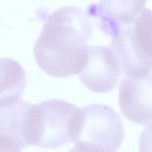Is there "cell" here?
<instances>
[{
	"instance_id": "obj_1",
	"label": "cell",
	"mask_w": 152,
	"mask_h": 152,
	"mask_svg": "<svg viewBox=\"0 0 152 152\" xmlns=\"http://www.w3.org/2000/svg\"><path fill=\"white\" fill-rule=\"evenodd\" d=\"M93 35L92 19L79 7H62L48 16L34 48L45 74L66 78L81 71Z\"/></svg>"
},
{
	"instance_id": "obj_2",
	"label": "cell",
	"mask_w": 152,
	"mask_h": 152,
	"mask_svg": "<svg viewBox=\"0 0 152 152\" xmlns=\"http://www.w3.org/2000/svg\"><path fill=\"white\" fill-rule=\"evenodd\" d=\"M79 108L60 99L31 105L27 113L25 138L28 145L57 148L73 140Z\"/></svg>"
},
{
	"instance_id": "obj_3",
	"label": "cell",
	"mask_w": 152,
	"mask_h": 152,
	"mask_svg": "<svg viewBox=\"0 0 152 152\" xmlns=\"http://www.w3.org/2000/svg\"><path fill=\"white\" fill-rule=\"evenodd\" d=\"M123 120L109 106L79 108L73 129L75 148L81 152H117L124 139Z\"/></svg>"
},
{
	"instance_id": "obj_4",
	"label": "cell",
	"mask_w": 152,
	"mask_h": 152,
	"mask_svg": "<svg viewBox=\"0 0 152 152\" xmlns=\"http://www.w3.org/2000/svg\"><path fill=\"white\" fill-rule=\"evenodd\" d=\"M111 45L125 75L139 77L150 74L152 70V10L145 7L133 22L120 27L111 37Z\"/></svg>"
},
{
	"instance_id": "obj_5",
	"label": "cell",
	"mask_w": 152,
	"mask_h": 152,
	"mask_svg": "<svg viewBox=\"0 0 152 152\" xmlns=\"http://www.w3.org/2000/svg\"><path fill=\"white\" fill-rule=\"evenodd\" d=\"M123 73L121 65L112 48L89 46L79 78L89 90L108 93L115 88Z\"/></svg>"
},
{
	"instance_id": "obj_6",
	"label": "cell",
	"mask_w": 152,
	"mask_h": 152,
	"mask_svg": "<svg viewBox=\"0 0 152 152\" xmlns=\"http://www.w3.org/2000/svg\"><path fill=\"white\" fill-rule=\"evenodd\" d=\"M121 112L136 124L146 126L152 122V74L139 77H126L119 88Z\"/></svg>"
},
{
	"instance_id": "obj_7",
	"label": "cell",
	"mask_w": 152,
	"mask_h": 152,
	"mask_svg": "<svg viewBox=\"0 0 152 152\" xmlns=\"http://www.w3.org/2000/svg\"><path fill=\"white\" fill-rule=\"evenodd\" d=\"M31 105L22 99L0 103V146L19 152L28 146L25 123Z\"/></svg>"
},
{
	"instance_id": "obj_8",
	"label": "cell",
	"mask_w": 152,
	"mask_h": 152,
	"mask_svg": "<svg viewBox=\"0 0 152 152\" xmlns=\"http://www.w3.org/2000/svg\"><path fill=\"white\" fill-rule=\"evenodd\" d=\"M26 83V74L19 62L0 58V103L22 99Z\"/></svg>"
},
{
	"instance_id": "obj_9",
	"label": "cell",
	"mask_w": 152,
	"mask_h": 152,
	"mask_svg": "<svg viewBox=\"0 0 152 152\" xmlns=\"http://www.w3.org/2000/svg\"><path fill=\"white\" fill-rule=\"evenodd\" d=\"M140 152H152V122L140 134L139 139Z\"/></svg>"
}]
</instances>
